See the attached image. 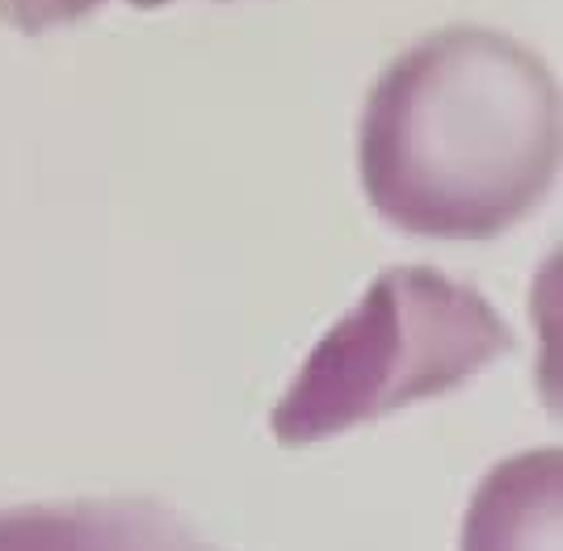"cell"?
<instances>
[{"label":"cell","mask_w":563,"mask_h":551,"mask_svg":"<svg viewBox=\"0 0 563 551\" xmlns=\"http://www.w3.org/2000/svg\"><path fill=\"white\" fill-rule=\"evenodd\" d=\"M560 85L488 25L424 34L375 80L357 177L383 223L421 240H496L560 177Z\"/></svg>","instance_id":"cell-1"},{"label":"cell","mask_w":563,"mask_h":551,"mask_svg":"<svg viewBox=\"0 0 563 551\" xmlns=\"http://www.w3.org/2000/svg\"><path fill=\"white\" fill-rule=\"evenodd\" d=\"M514 350L509 320L475 287L429 265L383 269L311 345L269 412V433L286 451H303L450 396Z\"/></svg>","instance_id":"cell-2"},{"label":"cell","mask_w":563,"mask_h":551,"mask_svg":"<svg viewBox=\"0 0 563 551\" xmlns=\"http://www.w3.org/2000/svg\"><path fill=\"white\" fill-rule=\"evenodd\" d=\"M0 551H223L156 497H76L0 509Z\"/></svg>","instance_id":"cell-3"},{"label":"cell","mask_w":563,"mask_h":551,"mask_svg":"<svg viewBox=\"0 0 563 551\" xmlns=\"http://www.w3.org/2000/svg\"><path fill=\"white\" fill-rule=\"evenodd\" d=\"M563 455L560 447L500 459L459 530V551H560L563 539Z\"/></svg>","instance_id":"cell-4"},{"label":"cell","mask_w":563,"mask_h":551,"mask_svg":"<svg viewBox=\"0 0 563 551\" xmlns=\"http://www.w3.org/2000/svg\"><path fill=\"white\" fill-rule=\"evenodd\" d=\"M101 4H110V0H0V22L9 30H18V34H47V30L89 18ZM122 4L165 9V4H177V0H122Z\"/></svg>","instance_id":"cell-5"}]
</instances>
